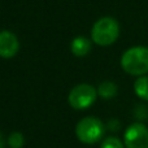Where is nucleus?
Instances as JSON below:
<instances>
[{
	"instance_id": "nucleus-1",
	"label": "nucleus",
	"mask_w": 148,
	"mask_h": 148,
	"mask_svg": "<svg viewBox=\"0 0 148 148\" xmlns=\"http://www.w3.org/2000/svg\"><path fill=\"white\" fill-rule=\"evenodd\" d=\"M121 68L130 75L140 77L148 73V48L131 47L121 57Z\"/></svg>"
},
{
	"instance_id": "nucleus-2",
	"label": "nucleus",
	"mask_w": 148,
	"mask_h": 148,
	"mask_svg": "<svg viewBox=\"0 0 148 148\" xmlns=\"http://www.w3.org/2000/svg\"><path fill=\"white\" fill-rule=\"evenodd\" d=\"M120 35V25L112 17H101L91 29V38L95 44L108 47L117 40Z\"/></svg>"
},
{
	"instance_id": "nucleus-3",
	"label": "nucleus",
	"mask_w": 148,
	"mask_h": 148,
	"mask_svg": "<svg viewBox=\"0 0 148 148\" xmlns=\"http://www.w3.org/2000/svg\"><path fill=\"white\" fill-rule=\"evenodd\" d=\"M105 126L96 117H84L77 123L75 135L84 144H94L103 138Z\"/></svg>"
},
{
	"instance_id": "nucleus-4",
	"label": "nucleus",
	"mask_w": 148,
	"mask_h": 148,
	"mask_svg": "<svg viewBox=\"0 0 148 148\" xmlns=\"http://www.w3.org/2000/svg\"><path fill=\"white\" fill-rule=\"evenodd\" d=\"M97 95V90L94 86L88 83H81L74 86L69 92L68 96V101H69L70 107L74 109H87L95 103Z\"/></svg>"
},
{
	"instance_id": "nucleus-5",
	"label": "nucleus",
	"mask_w": 148,
	"mask_h": 148,
	"mask_svg": "<svg viewBox=\"0 0 148 148\" xmlns=\"http://www.w3.org/2000/svg\"><path fill=\"white\" fill-rule=\"evenodd\" d=\"M126 148H148V129L143 123H131L123 136Z\"/></svg>"
},
{
	"instance_id": "nucleus-6",
	"label": "nucleus",
	"mask_w": 148,
	"mask_h": 148,
	"mask_svg": "<svg viewBox=\"0 0 148 148\" xmlns=\"http://www.w3.org/2000/svg\"><path fill=\"white\" fill-rule=\"evenodd\" d=\"M20 49V42L17 36L8 30H3L0 34V56L3 59H10L17 55Z\"/></svg>"
},
{
	"instance_id": "nucleus-7",
	"label": "nucleus",
	"mask_w": 148,
	"mask_h": 148,
	"mask_svg": "<svg viewBox=\"0 0 148 148\" xmlns=\"http://www.w3.org/2000/svg\"><path fill=\"white\" fill-rule=\"evenodd\" d=\"M70 51L77 57L87 56L88 52L91 51V40L84 38V36H77V38H74L72 40Z\"/></svg>"
},
{
	"instance_id": "nucleus-8",
	"label": "nucleus",
	"mask_w": 148,
	"mask_h": 148,
	"mask_svg": "<svg viewBox=\"0 0 148 148\" xmlns=\"http://www.w3.org/2000/svg\"><path fill=\"white\" fill-rule=\"evenodd\" d=\"M118 87L114 82L110 81H104L99 84L97 87V95H99L101 99H112L117 95Z\"/></svg>"
},
{
	"instance_id": "nucleus-9",
	"label": "nucleus",
	"mask_w": 148,
	"mask_h": 148,
	"mask_svg": "<svg viewBox=\"0 0 148 148\" xmlns=\"http://www.w3.org/2000/svg\"><path fill=\"white\" fill-rule=\"evenodd\" d=\"M134 91L142 100L148 101V77L140 75L134 82Z\"/></svg>"
},
{
	"instance_id": "nucleus-10",
	"label": "nucleus",
	"mask_w": 148,
	"mask_h": 148,
	"mask_svg": "<svg viewBox=\"0 0 148 148\" xmlns=\"http://www.w3.org/2000/svg\"><path fill=\"white\" fill-rule=\"evenodd\" d=\"M8 146L10 148H22L23 146V135L18 131L10 133L8 136Z\"/></svg>"
},
{
	"instance_id": "nucleus-11",
	"label": "nucleus",
	"mask_w": 148,
	"mask_h": 148,
	"mask_svg": "<svg viewBox=\"0 0 148 148\" xmlns=\"http://www.w3.org/2000/svg\"><path fill=\"white\" fill-rule=\"evenodd\" d=\"M126 146L116 136H108L103 140L100 148H125Z\"/></svg>"
},
{
	"instance_id": "nucleus-12",
	"label": "nucleus",
	"mask_w": 148,
	"mask_h": 148,
	"mask_svg": "<svg viewBox=\"0 0 148 148\" xmlns=\"http://www.w3.org/2000/svg\"><path fill=\"white\" fill-rule=\"evenodd\" d=\"M134 114H135L136 118H139V120H147L148 118V109L146 105L143 104H138L136 105V108L134 109Z\"/></svg>"
},
{
	"instance_id": "nucleus-13",
	"label": "nucleus",
	"mask_w": 148,
	"mask_h": 148,
	"mask_svg": "<svg viewBox=\"0 0 148 148\" xmlns=\"http://www.w3.org/2000/svg\"><path fill=\"white\" fill-rule=\"evenodd\" d=\"M108 126H109L110 130H118V127H120V123H118V121H109V123H108Z\"/></svg>"
},
{
	"instance_id": "nucleus-14",
	"label": "nucleus",
	"mask_w": 148,
	"mask_h": 148,
	"mask_svg": "<svg viewBox=\"0 0 148 148\" xmlns=\"http://www.w3.org/2000/svg\"><path fill=\"white\" fill-rule=\"evenodd\" d=\"M0 148H4V136H0Z\"/></svg>"
}]
</instances>
